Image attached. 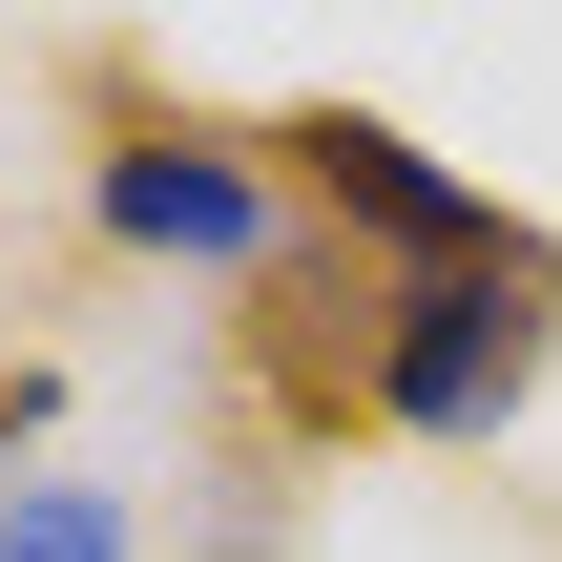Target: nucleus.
<instances>
[{"label":"nucleus","instance_id":"obj_4","mask_svg":"<svg viewBox=\"0 0 562 562\" xmlns=\"http://www.w3.org/2000/svg\"><path fill=\"white\" fill-rule=\"evenodd\" d=\"M104 229H125V250H250L271 188H250L229 146H188V125H125V146H104Z\"/></svg>","mask_w":562,"mask_h":562},{"label":"nucleus","instance_id":"obj_5","mask_svg":"<svg viewBox=\"0 0 562 562\" xmlns=\"http://www.w3.org/2000/svg\"><path fill=\"white\" fill-rule=\"evenodd\" d=\"M0 562H125V521H104V501H83V480H42V501H21V521H0Z\"/></svg>","mask_w":562,"mask_h":562},{"label":"nucleus","instance_id":"obj_3","mask_svg":"<svg viewBox=\"0 0 562 562\" xmlns=\"http://www.w3.org/2000/svg\"><path fill=\"white\" fill-rule=\"evenodd\" d=\"M375 313H396V292H355L334 250H271V271H250V375H271L292 438H355V417H375Z\"/></svg>","mask_w":562,"mask_h":562},{"label":"nucleus","instance_id":"obj_1","mask_svg":"<svg viewBox=\"0 0 562 562\" xmlns=\"http://www.w3.org/2000/svg\"><path fill=\"white\" fill-rule=\"evenodd\" d=\"M562 355V250H501V271H417L375 313V417L396 438H501Z\"/></svg>","mask_w":562,"mask_h":562},{"label":"nucleus","instance_id":"obj_2","mask_svg":"<svg viewBox=\"0 0 562 562\" xmlns=\"http://www.w3.org/2000/svg\"><path fill=\"white\" fill-rule=\"evenodd\" d=\"M271 167H292V188H313L334 229L417 250V271H501V250H542V229H501V209H480L459 167H417V146H396L375 104H292V125H271Z\"/></svg>","mask_w":562,"mask_h":562}]
</instances>
